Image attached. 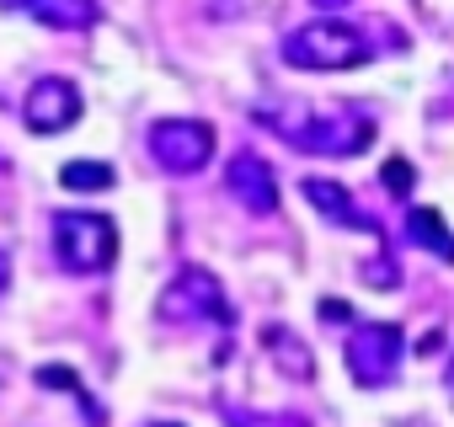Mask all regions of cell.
Masks as SVG:
<instances>
[{
  "instance_id": "cell-1",
  "label": "cell",
  "mask_w": 454,
  "mask_h": 427,
  "mask_svg": "<svg viewBox=\"0 0 454 427\" xmlns=\"http://www.w3.org/2000/svg\"><path fill=\"white\" fill-rule=\"evenodd\" d=\"M369 54H374L369 38L337 17L310 22V27L289 33V43H284V59L294 70H358V65H369Z\"/></svg>"
},
{
  "instance_id": "cell-2",
  "label": "cell",
  "mask_w": 454,
  "mask_h": 427,
  "mask_svg": "<svg viewBox=\"0 0 454 427\" xmlns=\"http://www.w3.org/2000/svg\"><path fill=\"white\" fill-rule=\"evenodd\" d=\"M54 252L70 273H102L118 257V230L107 214H59L54 220Z\"/></svg>"
},
{
  "instance_id": "cell-3",
  "label": "cell",
  "mask_w": 454,
  "mask_h": 427,
  "mask_svg": "<svg viewBox=\"0 0 454 427\" xmlns=\"http://www.w3.org/2000/svg\"><path fill=\"white\" fill-rule=\"evenodd\" d=\"M150 155H155V166L192 176L214 155V128L203 118H160V123H150Z\"/></svg>"
},
{
  "instance_id": "cell-4",
  "label": "cell",
  "mask_w": 454,
  "mask_h": 427,
  "mask_svg": "<svg viewBox=\"0 0 454 427\" xmlns=\"http://www.w3.org/2000/svg\"><path fill=\"white\" fill-rule=\"evenodd\" d=\"M81 91H75V81H65V75H43L33 91H27V102H22V123L33 128V134H65L75 118H81Z\"/></svg>"
},
{
  "instance_id": "cell-5",
  "label": "cell",
  "mask_w": 454,
  "mask_h": 427,
  "mask_svg": "<svg viewBox=\"0 0 454 427\" xmlns=\"http://www.w3.org/2000/svg\"><path fill=\"white\" fill-rule=\"evenodd\" d=\"M348 363H353L358 384H385L401 369V331L395 326H364L348 342Z\"/></svg>"
},
{
  "instance_id": "cell-6",
  "label": "cell",
  "mask_w": 454,
  "mask_h": 427,
  "mask_svg": "<svg viewBox=\"0 0 454 427\" xmlns=\"http://www.w3.org/2000/svg\"><path fill=\"white\" fill-rule=\"evenodd\" d=\"M231 192H236L241 208H252V214H273V208H278V176H273V166H268L262 155H252V150H241V155L231 160Z\"/></svg>"
},
{
  "instance_id": "cell-7",
  "label": "cell",
  "mask_w": 454,
  "mask_h": 427,
  "mask_svg": "<svg viewBox=\"0 0 454 427\" xmlns=\"http://www.w3.org/2000/svg\"><path fill=\"white\" fill-rule=\"evenodd\" d=\"M17 6H22L33 22H43V27H59V33H86V27L102 17V6H97V0H17Z\"/></svg>"
},
{
  "instance_id": "cell-8",
  "label": "cell",
  "mask_w": 454,
  "mask_h": 427,
  "mask_svg": "<svg viewBox=\"0 0 454 427\" xmlns=\"http://www.w3.org/2000/svg\"><path fill=\"white\" fill-rule=\"evenodd\" d=\"M305 198L326 214V220H337V225H358V230L369 225V220H358V208H353L348 187H342V182H332V176H326V182H321V176H305Z\"/></svg>"
},
{
  "instance_id": "cell-9",
  "label": "cell",
  "mask_w": 454,
  "mask_h": 427,
  "mask_svg": "<svg viewBox=\"0 0 454 427\" xmlns=\"http://www.w3.org/2000/svg\"><path fill=\"white\" fill-rule=\"evenodd\" d=\"M406 236H411L417 246L438 252L443 262H454V230L443 225V214H438V208H411V214H406Z\"/></svg>"
},
{
  "instance_id": "cell-10",
  "label": "cell",
  "mask_w": 454,
  "mask_h": 427,
  "mask_svg": "<svg viewBox=\"0 0 454 427\" xmlns=\"http://www.w3.org/2000/svg\"><path fill=\"white\" fill-rule=\"evenodd\" d=\"M59 182L70 192H107L113 187V166H102V160H65L59 166Z\"/></svg>"
},
{
  "instance_id": "cell-11",
  "label": "cell",
  "mask_w": 454,
  "mask_h": 427,
  "mask_svg": "<svg viewBox=\"0 0 454 427\" xmlns=\"http://www.w3.org/2000/svg\"><path fill=\"white\" fill-rule=\"evenodd\" d=\"M268 342H273V358H278V363L289 358V369H294L300 379L310 374V353H300V337H294V331H278V326H268Z\"/></svg>"
},
{
  "instance_id": "cell-12",
  "label": "cell",
  "mask_w": 454,
  "mask_h": 427,
  "mask_svg": "<svg viewBox=\"0 0 454 427\" xmlns=\"http://www.w3.org/2000/svg\"><path fill=\"white\" fill-rule=\"evenodd\" d=\"M38 384H54V390H65V395H81V400H86L81 374H70V369H59V363H43V369H38Z\"/></svg>"
},
{
  "instance_id": "cell-13",
  "label": "cell",
  "mask_w": 454,
  "mask_h": 427,
  "mask_svg": "<svg viewBox=\"0 0 454 427\" xmlns=\"http://www.w3.org/2000/svg\"><path fill=\"white\" fill-rule=\"evenodd\" d=\"M411 182H417V176H411V166H406L401 155H395V160H385V192L406 198V192H411Z\"/></svg>"
},
{
  "instance_id": "cell-14",
  "label": "cell",
  "mask_w": 454,
  "mask_h": 427,
  "mask_svg": "<svg viewBox=\"0 0 454 427\" xmlns=\"http://www.w3.org/2000/svg\"><path fill=\"white\" fill-rule=\"evenodd\" d=\"M321 321H337V326H342V321H348V305H342V299H321Z\"/></svg>"
},
{
  "instance_id": "cell-15",
  "label": "cell",
  "mask_w": 454,
  "mask_h": 427,
  "mask_svg": "<svg viewBox=\"0 0 454 427\" xmlns=\"http://www.w3.org/2000/svg\"><path fill=\"white\" fill-rule=\"evenodd\" d=\"M0 289H6V257H0Z\"/></svg>"
},
{
  "instance_id": "cell-16",
  "label": "cell",
  "mask_w": 454,
  "mask_h": 427,
  "mask_svg": "<svg viewBox=\"0 0 454 427\" xmlns=\"http://www.w3.org/2000/svg\"><path fill=\"white\" fill-rule=\"evenodd\" d=\"M155 427H176V422H155Z\"/></svg>"
}]
</instances>
